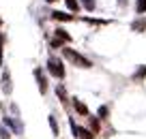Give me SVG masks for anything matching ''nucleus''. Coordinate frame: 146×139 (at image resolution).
Instances as JSON below:
<instances>
[{
  "instance_id": "nucleus-1",
  "label": "nucleus",
  "mask_w": 146,
  "mask_h": 139,
  "mask_svg": "<svg viewBox=\"0 0 146 139\" xmlns=\"http://www.w3.org/2000/svg\"><path fill=\"white\" fill-rule=\"evenodd\" d=\"M62 51H64V58H67V60H71L73 64H78V67H82V69L92 67V64H90V60H86L82 54H78V51H73V49H62Z\"/></svg>"
},
{
  "instance_id": "nucleus-2",
  "label": "nucleus",
  "mask_w": 146,
  "mask_h": 139,
  "mask_svg": "<svg viewBox=\"0 0 146 139\" xmlns=\"http://www.w3.org/2000/svg\"><path fill=\"white\" fill-rule=\"evenodd\" d=\"M47 71H50L54 77H58V79L64 77V67H62V62H60L58 58H50L47 60Z\"/></svg>"
},
{
  "instance_id": "nucleus-3",
  "label": "nucleus",
  "mask_w": 146,
  "mask_h": 139,
  "mask_svg": "<svg viewBox=\"0 0 146 139\" xmlns=\"http://www.w3.org/2000/svg\"><path fill=\"white\" fill-rule=\"evenodd\" d=\"M71 130H73V135H78L80 139H92V133H90V130L75 126V122H71Z\"/></svg>"
},
{
  "instance_id": "nucleus-4",
  "label": "nucleus",
  "mask_w": 146,
  "mask_h": 139,
  "mask_svg": "<svg viewBox=\"0 0 146 139\" xmlns=\"http://www.w3.org/2000/svg\"><path fill=\"white\" fill-rule=\"evenodd\" d=\"M35 77H36V84H39V90L45 92L47 90V79H45V75H43L41 69H35Z\"/></svg>"
},
{
  "instance_id": "nucleus-5",
  "label": "nucleus",
  "mask_w": 146,
  "mask_h": 139,
  "mask_svg": "<svg viewBox=\"0 0 146 139\" xmlns=\"http://www.w3.org/2000/svg\"><path fill=\"white\" fill-rule=\"evenodd\" d=\"M52 17H54V19H58V22H71V19H73V15L62 13V11H54V13H52Z\"/></svg>"
},
{
  "instance_id": "nucleus-6",
  "label": "nucleus",
  "mask_w": 146,
  "mask_h": 139,
  "mask_svg": "<svg viewBox=\"0 0 146 139\" xmlns=\"http://www.w3.org/2000/svg\"><path fill=\"white\" fill-rule=\"evenodd\" d=\"M135 13L144 15L146 13V0H135Z\"/></svg>"
},
{
  "instance_id": "nucleus-7",
  "label": "nucleus",
  "mask_w": 146,
  "mask_h": 139,
  "mask_svg": "<svg viewBox=\"0 0 146 139\" xmlns=\"http://www.w3.org/2000/svg\"><path fill=\"white\" fill-rule=\"evenodd\" d=\"M75 111H78L80 116H88V107L84 103H80V101H75Z\"/></svg>"
},
{
  "instance_id": "nucleus-8",
  "label": "nucleus",
  "mask_w": 146,
  "mask_h": 139,
  "mask_svg": "<svg viewBox=\"0 0 146 139\" xmlns=\"http://www.w3.org/2000/svg\"><path fill=\"white\" fill-rule=\"evenodd\" d=\"M50 126H52V133L58 137V135H60V128H58V122H56V118H54V116H50Z\"/></svg>"
},
{
  "instance_id": "nucleus-9",
  "label": "nucleus",
  "mask_w": 146,
  "mask_h": 139,
  "mask_svg": "<svg viewBox=\"0 0 146 139\" xmlns=\"http://www.w3.org/2000/svg\"><path fill=\"white\" fill-rule=\"evenodd\" d=\"M56 36H58V39H62L64 43H69V41H71V36H69L67 30H62V28H58V30H56Z\"/></svg>"
},
{
  "instance_id": "nucleus-10",
  "label": "nucleus",
  "mask_w": 146,
  "mask_h": 139,
  "mask_svg": "<svg viewBox=\"0 0 146 139\" xmlns=\"http://www.w3.org/2000/svg\"><path fill=\"white\" fill-rule=\"evenodd\" d=\"M133 30H135V32H142V30H144V28H146V19H140V22H133Z\"/></svg>"
},
{
  "instance_id": "nucleus-11",
  "label": "nucleus",
  "mask_w": 146,
  "mask_h": 139,
  "mask_svg": "<svg viewBox=\"0 0 146 139\" xmlns=\"http://www.w3.org/2000/svg\"><path fill=\"white\" fill-rule=\"evenodd\" d=\"M64 2H67L69 11H78L80 9V2H78V0H64Z\"/></svg>"
},
{
  "instance_id": "nucleus-12",
  "label": "nucleus",
  "mask_w": 146,
  "mask_h": 139,
  "mask_svg": "<svg viewBox=\"0 0 146 139\" xmlns=\"http://www.w3.org/2000/svg\"><path fill=\"white\" fill-rule=\"evenodd\" d=\"M80 2H82V7H84L86 11H92V9H95V0H80Z\"/></svg>"
},
{
  "instance_id": "nucleus-13",
  "label": "nucleus",
  "mask_w": 146,
  "mask_h": 139,
  "mask_svg": "<svg viewBox=\"0 0 146 139\" xmlns=\"http://www.w3.org/2000/svg\"><path fill=\"white\" fill-rule=\"evenodd\" d=\"M9 75H7V73H5V77H2V84H5V86H2V88H5V92H7V94H9V92H11V84H9Z\"/></svg>"
},
{
  "instance_id": "nucleus-14",
  "label": "nucleus",
  "mask_w": 146,
  "mask_h": 139,
  "mask_svg": "<svg viewBox=\"0 0 146 139\" xmlns=\"http://www.w3.org/2000/svg\"><path fill=\"white\" fill-rule=\"evenodd\" d=\"M144 75H146V64H144V67H142V69H140V71H137V73H135L133 77H135V79H142Z\"/></svg>"
},
{
  "instance_id": "nucleus-15",
  "label": "nucleus",
  "mask_w": 146,
  "mask_h": 139,
  "mask_svg": "<svg viewBox=\"0 0 146 139\" xmlns=\"http://www.w3.org/2000/svg\"><path fill=\"white\" fill-rule=\"evenodd\" d=\"M0 137H2V139H9V130H5V126H0Z\"/></svg>"
},
{
  "instance_id": "nucleus-16",
  "label": "nucleus",
  "mask_w": 146,
  "mask_h": 139,
  "mask_svg": "<svg viewBox=\"0 0 146 139\" xmlns=\"http://www.w3.org/2000/svg\"><path fill=\"white\" fill-rule=\"evenodd\" d=\"M108 116V107H99V118H105Z\"/></svg>"
},
{
  "instance_id": "nucleus-17",
  "label": "nucleus",
  "mask_w": 146,
  "mask_h": 139,
  "mask_svg": "<svg viewBox=\"0 0 146 139\" xmlns=\"http://www.w3.org/2000/svg\"><path fill=\"white\" fill-rule=\"evenodd\" d=\"M56 92H58V96H60V99H67V94H64V88H58V90H56Z\"/></svg>"
},
{
  "instance_id": "nucleus-18",
  "label": "nucleus",
  "mask_w": 146,
  "mask_h": 139,
  "mask_svg": "<svg viewBox=\"0 0 146 139\" xmlns=\"http://www.w3.org/2000/svg\"><path fill=\"white\" fill-rule=\"evenodd\" d=\"M2 41H5V36L0 34V62H2Z\"/></svg>"
},
{
  "instance_id": "nucleus-19",
  "label": "nucleus",
  "mask_w": 146,
  "mask_h": 139,
  "mask_svg": "<svg viewBox=\"0 0 146 139\" xmlns=\"http://www.w3.org/2000/svg\"><path fill=\"white\" fill-rule=\"evenodd\" d=\"M47 2H56V0H47Z\"/></svg>"
}]
</instances>
